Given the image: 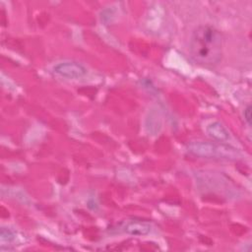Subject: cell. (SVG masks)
Masks as SVG:
<instances>
[{
    "instance_id": "1",
    "label": "cell",
    "mask_w": 252,
    "mask_h": 252,
    "mask_svg": "<svg viewBox=\"0 0 252 252\" xmlns=\"http://www.w3.org/2000/svg\"><path fill=\"white\" fill-rule=\"evenodd\" d=\"M189 50L197 63L206 66L216 65L221 59V35L211 26H200L193 32Z\"/></svg>"
},
{
    "instance_id": "2",
    "label": "cell",
    "mask_w": 252,
    "mask_h": 252,
    "mask_svg": "<svg viewBox=\"0 0 252 252\" xmlns=\"http://www.w3.org/2000/svg\"><path fill=\"white\" fill-rule=\"evenodd\" d=\"M188 151L194 156L207 158L237 159L240 157L235 148L211 142H192L188 145Z\"/></svg>"
},
{
    "instance_id": "3",
    "label": "cell",
    "mask_w": 252,
    "mask_h": 252,
    "mask_svg": "<svg viewBox=\"0 0 252 252\" xmlns=\"http://www.w3.org/2000/svg\"><path fill=\"white\" fill-rule=\"evenodd\" d=\"M54 72L64 78L79 79L87 74V69L77 62H62L54 66Z\"/></svg>"
},
{
    "instance_id": "4",
    "label": "cell",
    "mask_w": 252,
    "mask_h": 252,
    "mask_svg": "<svg viewBox=\"0 0 252 252\" xmlns=\"http://www.w3.org/2000/svg\"><path fill=\"white\" fill-rule=\"evenodd\" d=\"M124 230L132 235H147L151 231V224L147 221L132 220L125 225Z\"/></svg>"
},
{
    "instance_id": "5",
    "label": "cell",
    "mask_w": 252,
    "mask_h": 252,
    "mask_svg": "<svg viewBox=\"0 0 252 252\" xmlns=\"http://www.w3.org/2000/svg\"><path fill=\"white\" fill-rule=\"evenodd\" d=\"M207 132L209 136L219 142H225L228 140L229 135L227 130L220 123V122H213L207 127Z\"/></svg>"
},
{
    "instance_id": "6",
    "label": "cell",
    "mask_w": 252,
    "mask_h": 252,
    "mask_svg": "<svg viewBox=\"0 0 252 252\" xmlns=\"http://www.w3.org/2000/svg\"><path fill=\"white\" fill-rule=\"evenodd\" d=\"M243 115H244V118H245L246 122L250 125V124H251V106H250V105H248V106L244 109Z\"/></svg>"
}]
</instances>
